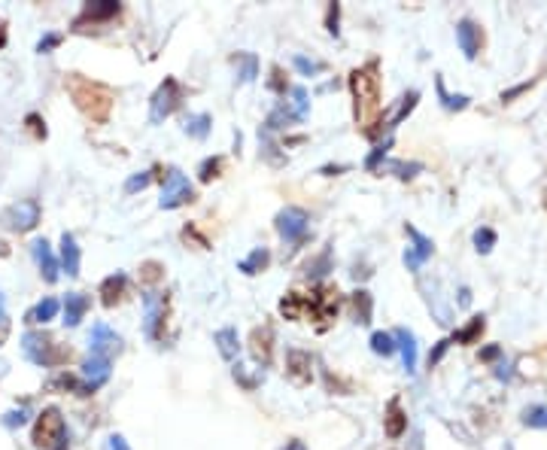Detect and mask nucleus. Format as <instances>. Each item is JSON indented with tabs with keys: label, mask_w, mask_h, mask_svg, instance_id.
<instances>
[{
	"label": "nucleus",
	"mask_w": 547,
	"mask_h": 450,
	"mask_svg": "<svg viewBox=\"0 0 547 450\" xmlns=\"http://www.w3.org/2000/svg\"><path fill=\"white\" fill-rule=\"evenodd\" d=\"M526 426H535V429H547V408H529L523 414Z\"/></svg>",
	"instance_id": "34"
},
{
	"label": "nucleus",
	"mask_w": 547,
	"mask_h": 450,
	"mask_svg": "<svg viewBox=\"0 0 547 450\" xmlns=\"http://www.w3.org/2000/svg\"><path fill=\"white\" fill-rule=\"evenodd\" d=\"M338 13H340L338 4L328 6V31H332V33H338Z\"/></svg>",
	"instance_id": "46"
},
{
	"label": "nucleus",
	"mask_w": 547,
	"mask_h": 450,
	"mask_svg": "<svg viewBox=\"0 0 547 450\" xmlns=\"http://www.w3.org/2000/svg\"><path fill=\"white\" fill-rule=\"evenodd\" d=\"M179 100H182V88L179 83L174 80V76H167V80L155 88V95L150 100V122L152 125H162V122L179 107Z\"/></svg>",
	"instance_id": "5"
},
{
	"label": "nucleus",
	"mask_w": 547,
	"mask_h": 450,
	"mask_svg": "<svg viewBox=\"0 0 547 450\" xmlns=\"http://www.w3.org/2000/svg\"><path fill=\"white\" fill-rule=\"evenodd\" d=\"M456 43H459V49L465 52V58H477L481 43H484V33L472 19H462L459 25H456Z\"/></svg>",
	"instance_id": "12"
},
{
	"label": "nucleus",
	"mask_w": 547,
	"mask_h": 450,
	"mask_svg": "<svg viewBox=\"0 0 547 450\" xmlns=\"http://www.w3.org/2000/svg\"><path fill=\"white\" fill-rule=\"evenodd\" d=\"M150 183H152V174H150V171L134 174V177L128 179V183H125V192H128V195H131V192H143V189L150 186Z\"/></svg>",
	"instance_id": "35"
},
{
	"label": "nucleus",
	"mask_w": 547,
	"mask_h": 450,
	"mask_svg": "<svg viewBox=\"0 0 547 450\" xmlns=\"http://www.w3.org/2000/svg\"><path fill=\"white\" fill-rule=\"evenodd\" d=\"M307 107H311V100H307V92H304L301 85H295V88H292V104H289V110H286V107H283V110L289 112V119L301 122V119L307 116Z\"/></svg>",
	"instance_id": "28"
},
{
	"label": "nucleus",
	"mask_w": 547,
	"mask_h": 450,
	"mask_svg": "<svg viewBox=\"0 0 547 450\" xmlns=\"http://www.w3.org/2000/svg\"><path fill=\"white\" fill-rule=\"evenodd\" d=\"M481 332H484V317H474L469 325H465L462 332H456V335H453V341H459V344H472Z\"/></svg>",
	"instance_id": "31"
},
{
	"label": "nucleus",
	"mask_w": 547,
	"mask_h": 450,
	"mask_svg": "<svg viewBox=\"0 0 547 450\" xmlns=\"http://www.w3.org/2000/svg\"><path fill=\"white\" fill-rule=\"evenodd\" d=\"M386 150H390V140H386L383 146H377V150H374V155H371V159H368V162H365V164H368V167H371V171H374V167H377V159H380V155H383Z\"/></svg>",
	"instance_id": "47"
},
{
	"label": "nucleus",
	"mask_w": 547,
	"mask_h": 450,
	"mask_svg": "<svg viewBox=\"0 0 547 450\" xmlns=\"http://www.w3.org/2000/svg\"><path fill=\"white\" fill-rule=\"evenodd\" d=\"M67 88H71L76 107L83 110L91 122H107L110 107H113V98H110V92H107L104 85L88 83V80H79V76H71V80H67Z\"/></svg>",
	"instance_id": "2"
},
{
	"label": "nucleus",
	"mask_w": 547,
	"mask_h": 450,
	"mask_svg": "<svg viewBox=\"0 0 547 450\" xmlns=\"http://www.w3.org/2000/svg\"><path fill=\"white\" fill-rule=\"evenodd\" d=\"M52 450H67V441H61V444H55Z\"/></svg>",
	"instance_id": "51"
},
{
	"label": "nucleus",
	"mask_w": 547,
	"mask_h": 450,
	"mask_svg": "<svg viewBox=\"0 0 547 450\" xmlns=\"http://www.w3.org/2000/svg\"><path fill=\"white\" fill-rule=\"evenodd\" d=\"M165 310H167V298L158 295V292H146L143 295V332L146 338H158V325L165 323Z\"/></svg>",
	"instance_id": "10"
},
{
	"label": "nucleus",
	"mask_w": 547,
	"mask_h": 450,
	"mask_svg": "<svg viewBox=\"0 0 547 450\" xmlns=\"http://www.w3.org/2000/svg\"><path fill=\"white\" fill-rule=\"evenodd\" d=\"M295 67L304 73V76H313L323 70V61H311V58H304V55H295Z\"/></svg>",
	"instance_id": "36"
},
{
	"label": "nucleus",
	"mask_w": 547,
	"mask_h": 450,
	"mask_svg": "<svg viewBox=\"0 0 547 450\" xmlns=\"http://www.w3.org/2000/svg\"><path fill=\"white\" fill-rule=\"evenodd\" d=\"M28 125H31V131H33V137H46V128L40 125V116H33V112H31V116H28Z\"/></svg>",
	"instance_id": "44"
},
{
	"label": "nucleus",
	"mask_w": 547,
	"mask_h": 450,
	"mask_svg": "<svg viewBox=\"0 0 547 450\" xmlns=\"http://www.w3.org/2000/svg\"><path fill=\"white\" fill-rule=\"evenodd\" d=\"M371 350L377 356H392L398 347H395V338L390 332H374L371 335Z\"/></svg>",
	"instance_id": "29"
},
{
	"label": "nucleus",
	"mask_w": 547,
	"mask_h": 450,
	"mask_svg": "<svg viewBox=\"0 0 547 450\" xmlns=\"http://www.w3.org/2000/svg\"><path fill=\"white\" fill-rule=\"evenodd\" d=\"M88 310V295L83 292H71V295L64 298V323L67 325H79Z\"/></svg>",
	"instance_id": "18"
},
{
	"label": "nucleus",
	"mask_w": 547,
	"mask_h": 450,
	"mask_svg": "<svg viewBox=\"0 0 547 450\" xmlns=\"http://www.w3.org/2000/svg\"><path fill=\"white\" fill-rule=\"evenodd\" d=\"M64 441V417L58 408H46L40 417H37V426H33V444L40 450H52L55 444Z\"/></svg>",
	"instance_id": "6"
},
{
	"label": "nucleus",
	"mask_w": 547,
	"mask_h": 450,
	"mask_svg": "<svg viewBox=\"0 0 547 450\" xmlns=\"http://www.w3.org/2000/svg\"><path fill=\"white\" fill-rule=\"evenodd\" d=\"M33 258H37V265H40V274L46 277V283H55L58 280V262H55V256H52V246L46 244V241H33Z\"/></svg>",
	"instance_id": "16"
},
{
	"label": "nucleus",
	"mask_w": 547,
	"mask_h": 450,
	"mask_svg": "<svg viewBox=\"0 0 547 450\" xmlns=\"http://www.w3.org/2000/svg\"><path fill=\"white\" fill-rule=\"evenodd\" d=\"M0 313H4V298H0Z\"/></svg>",
	"instance_id": "52"
},
{
	"label": "nucleus",
	"mask_w": 547,
	"mask_h": 450,
	"mask_svg": "<svg viewBox=\"0 0 547 450\" xmlns=\"http://www.w3.org/2000/svg\"><path fill=\"white\" fill-rule=\"evenodd\" d=\"M189 201H195V189H192L189 177L179 174L177 167L174 171H167L165 186H162V198H158V207L162 210H177L182 204H189Z\"/></svg>",
	"instance_id": "4"
},
{
	"label": "nucleus",
	"mask_w": 547,
	"mask_h": 450,
	"mask_svg": "<svg viewBox=\"0 0 547 450\" xmlns=\"http://www.w3.org/2000/svg\"><path fill=\"white\" fill-rule=\"evenodd\" d=\"M311 365H313L311 353H304V350H289L286 353V375L295 380V384H301V387L311 384V377H313Z\"/></svg>",
	"instance_id": "15"
},
{
	"label": "nucleus",
	"mask_w": 547,
	"mask_h": 450,
	"mask_svg": "<svg viewBox=\"0 0 547 450\" xmlns=\"http://www.w3.org/2000/svg\"><path fill=\"white\" fill-rule=\"evenodd\" d=\"M210 125H213V119L207 116V112H195V116H189V119H186V125H182V128H186L189 137L204 140V137L210 134Z\"/></svg>",
	"instance_id": "25"
},
{
	"label": "nucleus",
	"mask_w": 547,
	"mask_h": 450,
	"mask_svg": "<svg viewBox=\"0 0 547 450\" xmlns=\"http://www.w3.org/2000/svg\"><path fill=\"white\" fill-rule=\"evenodd\" d=\"M88 344H91V356H100V359H113L122 353V338L107 323H95V329L88 335Z\"/></svg>",
	"instance_id": "9"
},
{
	"label": "nucleus",
	"mask_w": 547,
	"mask_h": 450,
	"mask_svg": "<svg viewBox=\"0 0 547 450\" xmlns=\"http://www.w3.org/2000/svg\"><path fill=\"white\" fill-rule=\"evenodd\" d=\"M407 238L414 241V246H407L405 265H407V271H417V268L432 256V250H435V246H432V241L426 238V234H420L417 229H407Z\"/></svg>",
	"instance_id": "13"
},
{
	"label": "nucleus",
	"mask_w": 547,
	"mask_h": 450,
	"mask_svg": "<svg viewBox=\"0 0 547 450\" xmlns=\"http://www.w3.org/2000/svg\"><path fill=\"white\" fill-rule=\"evenodd\" d=\"M21 347H25V356L31 359V362L46 365V368L61 365V362H67V359H71V350L58 347L46 332H28L25 341H21Z\"/></svg>",
	"instance_id": "3"
},
{
	"label": "nucleus",
	"mask_w": 547,
	"mask_h": 450,
	"mask_svg": "<svg viewBox=\"0 0 547 450\" xmlns=\"http://www.w3.org/2000/svg\"><path fill=\"white\" fill-rule=\"evenodd\" d=\"M125 283H128V280H125V274H113V277H107L104 283H100V301H104L107 308H113V305H116V301L122 298Z\"/></svg>",
	"instance_id": "22"
},
{
	"label": "nucleus",
	"mask_w": 547,
	"mask_h": 450,
	"mask_svg": "<svg viewBox=\"0 0 547 450\" xmlns=\"http://www.w3.org/2000/svg\"><path fill=\"white\" fill-rule=\"evenodd\" d=\"M83 377H85V387H83V396H91L98 387H104L110 380V359H100V356H88L85 365H83Z\"/></svg>",
	"instance_id": "11"
},
{
	"label": "nucleus",
	"mask_w": 547,
	"mask_h": 450,
	"mask_svg": "<svg viewBox=\"0 0 547 450\" xmlns=\"http://www.w3.org/2000/svg\"><path fill=\"white\" fill-rule=\"evenodd\" d=\"M143 277L150 280V283H155V280L162 277V265H158V262H146L143 265Z\"/></svg>",
	"instance_id": "39"
},
{
	"label": "nucleus",
	"mask_w": 547,
	"mask_h": 450,
	"mask_svg": "<svg viewBox=\"0 0 547 450\" xmlns=\"http://www.w3.org/2000/svg\"><path fill=\"white\" fill-rule=\"evenodd\" d=\"M283 450H307V444H304V441H298V438H295V441H289V444L283 447Z\"/></svg>",
	"instance_id": "48"
},
{
	"label": "nucleus",
	"mask_w": 547,
	"mask_h": 450,
	"mask_svg": "<svg viewBox=\"0 0 547 450\" xmlns=\"http://www.w3.org/2000/svg\"><path fill=\"white\" fill-rule=\"evenodd\" d=\"M417 98H420L417 92H410V95H407V98L402 100V107H398V112H395V119H392V125H398V122H402V119L407 116V112H410V110H414V104H417Z\"/></svg>",
	"instance_id": "38"
},
{
	"label": "nucleus",
	"mask_w": 547,
	"mask_h": 450,
	"mask_svg": "<svg viewBox=\"0 0 547 450\" xmlns=\"http://www.w3.org/2000/svg\"><path fill=\"white\" fill-rule=\"evenodd\" d=\"M307 225H311V216L301 210V207H286L277 213V231L283 241L289 244H298L304 234H307Z\"/></svg>",
	"instance_id": "8"
},
{
	"label": "nucleus",
	"mask_w": 547,
	"mask_h": 450,
	"mask_svg": "<svg viewBox=\"0 0 547 450\" xmlns=\"http://www.w3.org/2000/svg\"><path fill=\"white\" fill-rule=\"evenodd\" d=\"M499 356V347H486L484 350V359H496Z\"/></svg>",
	"instance_id": "49"
},
{
	"label": "nucleus",
	"mask_w": 547,
	"mask_h": 450,
	"mask_svg": "<svg viewBox=\"0 0 547 450\" xmlns=\"http://www.w3.org/2000/svg\"><path fill=\"white\" fill-rule=\"evenodd\" d=\"M6 43V28H4V21H0V46Z\"/></svg>",
	"instance_id": "50"
},
{
	"label": "nucleus",
	"mask_w": 547,
	"mask_h": 450,
	"mask_svg": "<svg viewBox=\"0 0 547 450\" xmlns=\"http://www.w3.org/2000/svg\"><path fill=\"white\" fill-rule=\"evenodd\" d=\"M447 347H450V341H438V347H435V350H432V353H429V365H435V362H438V359L444 356V350H447Z\"/></svg>",
	"instance_id": "45"
},
{
	"label": "nucleus",
	"mask_w": 547,
	"mask_h": 450,
	"mask_svg": "<svg viewBox=\"0 0 547 450\" xmlns=\"http://www.w3.org/2000/svg\"><path fill=\"white\" fill-rule=\"evenodd\" d=\"M9 329H13V323H9L6 313H0V347L6 344V338H9Z\"/></svg>",
	"instance_id": "43"
},
{
	"label": "nucleus",
	"mask_w": 547,
	"mask_h": 450,
	"mask_svg": "<svg viewBox=\"0 0 547 450\" xmlns=\"http://www.w3.org/2000/svg\"><path fill=\"white\" fill-rule=\"evenodd\" d=\"M107 450H131V447H128V441H125L122 435H110L107 438Z\"/></svg>",
	"instance_id": "42"
},
{
	"label": "nucleus",
	"mask_w": 547,
	"mask_h": 450,
	"mask_svg": "<svg viewBox=\"0 0 547 450\" xmlns=\"http://www.w3.org/2000/svg\"><path fill=\"white\" fill-rule=\"evenodd\" d=\"M383 429H386V435H390V438L405 435V429H407V417H405V411H402V404H398V399H392L390 408H386Z\"/></svg>",
	"instance_id": "19"
},
{
	"label": "nucleus",
	"mask_w": 547,
	"mask_h": 450,
	"mask_svg": "<svg viewBox=\"0 0 547 450\" xmlns=\"http://www.w3.org/2000/svg\"><path fill=\"white\" fill-rule=\"evenodd\" d=\"M58 310H61L58 298H43L40 305L28 313V320L31 323H49V320H55V313H58Z\"/></svg>",
	"instance_id": "27"
},
{
	"label": "nucleus",
	"mask_w": 547,
	"mask_h": 450,
	"mask_svg": "<svg viewBox=\"0 0 547 450\" xmlns=\"http://www.w3.org/2000/svg\"><path fill=\"white\" fill-rule=\"evenodd\" d=\"M271 344H274V335H271V329H256L253 332V359L256 362H261V365H268L271 362Z\"/></svg>",
	"instance_id": "21"
},
{
	"label": "nucleus",
	"mask_w": 547,
	"mask_h": 450,
	"mask_svg": "<svg viewBox=\"0 0 547 450\" xmlns=\"http://www.w3.org/2000/svg\"><path fill=\"white\" fill-rule=\"evenodd\" d=\"M58 43H61V37H58V33H49V37H43L40 40V52H49V49H55V46H58Z\"/></svg>",
	"instance_id": "41"
},
{
	"label": "nucleus",
	"mask_w": 547,
	"mask_h": 450,
	"mask_svg": "<svg viewBox=\"0 0 547 450\" xmlns=\"http://www.w3.org/2000/svg\"><path fill=\"white\" fill-rule=\"evenodd\" d=\"M213 341H216V347H219L222 359H234L237 350H241V341H237V332H234V329H219V332L213 335Z\"/></svg>",
	"instance_id": "23"
},
{
	"label": "nucleus",
	"mask_w": 547,
	"mask_h": 450,
	"mask_svg": "<svg viewBox=\"0 0 547 450\" xmlns=\"http://www.w3.org/2000/svg\"><path fill=\"white\" fill-rule=\"evenodd\" d=\"M28 420V411L25 408H21V411H13V414H6V426H9V429H13V426H21V423H25Z\"/></svg>",
	"instance_id": "40"
},
{
	"label": "nucleus",
	"mask_w": 547,
	"mask_h": 450,
	"mask_svg": "<svg viewBox=\"0 0 547 450\" xmlns=\"http://www.w3.org/2000/svg\"><path fill=\"white\" fill-rule=\"evenodd\" d=\"M474 246H477L481 253H489V250L496 246V231H493V229H477V231H474Z\"/></svg>",
	"instance_id": "33"
},
{
	"label": "nucleus",
	"mask_w": 547,
	"mask_h": 450,
	"mask_svg": "<svg viewBox=\"0 0 547 450\" xmlns=\"http://www.w3.org/2000/svg\"><path fill=\"white\" fill-rule=\"evenodd\" d=\"M268 262H271V253L265 250V246H259V250H253V253H249V256H246V258H244V262L237 265V268H241L244 274H249V277H253V274H259V271H265V268H268Z\"/></svg>",
	"instance_id": "24"
},
{
	"label": "nucleus",
	"mask_w": 547,
	"mask_h": 450,
	"mask_svg": "<svg viewBox=\"0 0 547 450\" xmlns=\"http://www.w3.org/2000/svg\"><path fill=\"white\" fill-rule=\"evenodd\" d=\"M435 85H438V95H441V104L447 107V110H465V107H469V98H465V95H447V88H444L441 76H438Z\"/></svg>",
	"instance_id": "30"
},
{
	"label": "nucleus",
	"mask_w": 547,
	"mask_h": 450,
	"mask_svg": "<svg viewBox=\"0 0 547 450\" xmlns=\"http://www.w3.org/2000/svg\"><path fill=\"white\" fill-rule=\"evenodd\" d=\"M0 222L6 225L9 231H31V229H37V222H40V204L37 201H19V204L9 207L4 216H0Z\"/></svg>",
	"instance_id": "7"
},
{
	"label": "nucleus",
	"mask_w": 547,
	"mask_h": 450,
	"mask_svg": "<svg viewBox=\"0 0 547 450\" xmlns=\"http://www.w3.org/2000/svg\"><path fill=\"white\" fill-rule=\"evenodd\" d=\"M119 4H113V0H98V4H88L85 9H83V16H79L76 21H73V28L79 31L85 25V21H91V25H98V21H110V19H116L119 16Z\"/></svg>",
	"instance_id": "14"
},
{
	"label": "nucleus",
	"mask_w": 547,
	"mask_h": 450,
	"mask_svg": "<svg viewBox=\"0 0 547 450\" xmlns=\"http://www.w3.org/2000/svg\"><path fill=\"white\" fill-rule=\"evenodd\" d=\"M219 167H222V159H207L201 164V179L204 183H210L213 177H219Z\"/></svg>",
	"instance_id": "37"
},
{
	"label": "nucleus",
	"mask_w": 547,
	"mask_h": 450,
	"mask_svg": "<svg viewBox=\"0 0 547 450\" xmlns=\"http://www.w3.org/2000/svg\"><path fill=\"white\" fill-rule=\"evenodd\" d=\"M395 347L402 350V362H405V371L410 375V371H417V338H414V332H407V329H398L395 335Z\"/></svg>",
	"instance_id": "17"
},
{
	"label": "nucleus",
	"mask_w": 547,
	"mask_h": 450,
	"mask_svg": "<svg viewBox=\"0 0 547 450\" xmlns=\"http://www.w3.org/2000/svg\"><path fill=\"white\" fill-rule=\"evenodd\" d=\"M61 268L67 271V277L79 274V246L73 234H64L61 238Z\"/></svg>",
	"instance_id": "20"
},
{
	"label": "nucleus",
	"mask_w": 547,
	"mask_h": 450,
	"mask_svg": "<svg viewBox=\"0 0 547 450\" xmlns=\"http://www.w3.org/2000/svg\"><path fill=\"white\" fill-rule=\"evenodd\" d=\"M353 310H356V323L368 325L371 323V310H374V301H371V292L359 289L356 295H353Z\"/></svg>",
	"instance_id": "26"
},
{
	"label": "nucleus",
	"mask_w": 547,
	"mask_h": 450,
	"mask_svg": "<svg viewBox=\"0 0 547 450\" xmlns=\"http://www.w3.org/2000/svg\"><path fill=\"white\" fill-rule=\"evenodd\" d=\"M350 88L353 98H356V119L362 122V131L371 137V125L380 116V76H377V64H365L359 70L350 73Z\"/></svg>",
	"instance_id": "1"
},
{
	"label": "nucleus",
	"mask_w": 547,
	"mask_h": 450,
	"mask_svg": "<svg viewBox=\"0 0 547 450\" xmlns=\"http://www.w3.org/2000/svg\"><path fill=\"white\" fill-rule=\"evenodd\" d=\"M237 58H241V83H253L256 80V73H259V61H256V55H237Z\"/></svg>",
	"instance_id": "32"
}]
</instances>
